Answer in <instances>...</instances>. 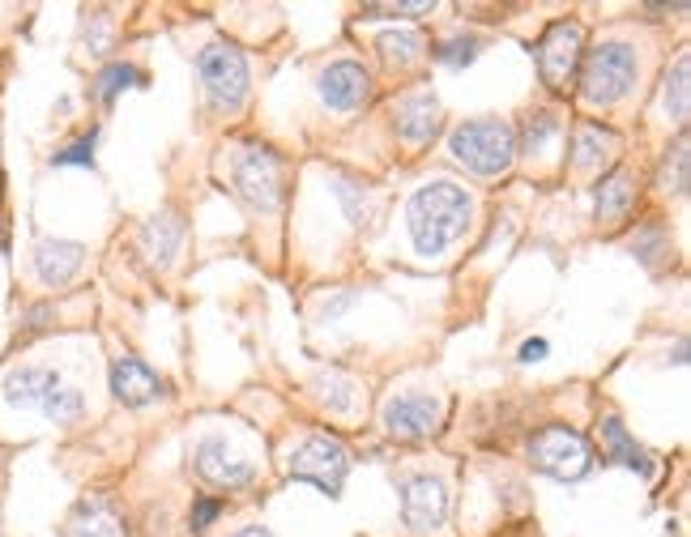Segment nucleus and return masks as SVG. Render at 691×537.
Returning <instances> with one entry per match:
<instances>
[{
    "instance_id": "nucleus-1",
    "label": "nucleus",
    "mask_w": 691,
    "mask_h": 537,
    "mask_svg": "<svg viewBox=\"0 0 691 537\" xmlns=\"http://www.w3.org/2000/svg\"><path fill=\"white\" fill-rule=\"evenodd\" d=\"M474 217L470 192L453 180H431L406 201V226L418 256H444L453 243L466 235Z\"/></svg>"
},
{
    "instance_id": "nucleus-2",
    "label": "nucleus",
    "mask_w": 691,
    "mask_h": 537,
    "mask_svg": "<svg viewBox=\"0 0 691 537\" xmlns=\"http://www.w3.org/2000/svg\"><path fill=\"white\" fill-rule=\"evenodd\" d=\"M448 154L474 175H504L517 159V133L504 120H466L448 136Z\"/></svg>"
},
{
    "instance_id": "nucleus-3",
    "label": "nucleus",
    "mask_w": 691,
    "mask_h": 537,
    "mask_svg": "<svg viewBox=\"0 0 691 537\" xmlns=\"http://www.w3.org/2000/svg\"><path fill=\"white\" fill-rule=\"evenodd\" d=\"M637 81V48L628 43H602L585 55L581 99L589 108H614Z\"/></svg>"
},
{
    "instance_id": "nucleus-4",
    "label": "nucleus",
    "mask_w": 691,
    "mask_h": 537,
    "mask_svg": "<svg viewBox=\"0 0 691 537\" xmlns=\"http://www.w3.org/2000/svg\"><path fill=\"white\" fill-rule=\"evenodd\" d=\"M196 73L205 85V99L214 111H240L248 99V55L240 52L235 43H210L205 52L196 55Z\"/></svg>"
},
{
    "instance_id": "nucleus-5",
    "label": "nucleus",
    "mask_w": 691,
    "mask_h": 537,
    "mask_svg": "<svg viewBox=\"0 0 691 537\" xmlns=\"http://www.w3.org/2000/svg\"><path fill=\"white\" fill-rule=\"evenodd\" d=\"M529 460L534 469H542L555 483H581L585 474L593 469V453H589V439L572 427H542L529 439Z\"/></svg>"
},
{
    "instance_id": "nucleus-6",
    "label": "nucleus",
    "mask_w": 691,
    "mask_h": 537,
    "mask_svg": "<svg viewBox=\"0 0 691 537\" xmlns=\"http://www.w3.org/2000/svg\"><path fill=\"white\" fill-rule=\"evenodd\" d=\"M286 474L299 478V483L321 486L325 495H337L346 474H350V448L342 439H333V435H307L304 444L291 448Z\"/></svg>"
},
{
    "instance_id": "nucleus-7",
    "label": "nucleus",
    "mask_w": 691,
    "mask_h": 537,
    "mask_svg": "<svg viewBox=\"0 0 691 537\" xmlns=\"http://www.w3.org/2000/svg\"><path fill=\"white\" fill-rule=\"evenodd\" d=\"M231 180H235V189H240V196L248 201L252 210L274 214L277 205H282V162H277L274 150L248 145L244 154H235Z\"/></svg>"
},
{
    "instance_id": "nucleus-8",
    "label": "nucleus",
    "mask_w": 691,
    "mask_h": 537,
    "mask_svg": "<svg viewBox=\"0 0 691 537\" xmlns=\"http://www.w3.org/2000/svg\"><path fill=\"white\" fill-rule=\"evenodd\" d=\"M581 48H585V30L577 22H555L542 43H538V69H542V81L551 90H568L577 69H581Z\"/></svg>"
},
{
    "instance_id": "nucleus-9",
    "label": "nucleus",
    "mask_w": 691,
    "mask_h": 537,
    "mask_svg": "<svg viewBox=\"0 0 691 537\" xmlns=\"http://www.w3.org/2000/svg\"><path fill=\"white\" fill-rule=\"evenodd\" d=\"M193 460L196 474L210 486H222V490H240V486H248L256 478V465L244 453H235L226 435H205L193 448Z\"/></svg>"
},
{
    "instance_id": "nucleus-10",
    "label": "nucleus",
    "mask_w": 691,
    "mask_h": 537,
    "mask_svg": "<svg viewBox=\"0 0 691 537\" xmlns=\"http://www.w3.org/2000/svg\"><path fill=\"white\" fill-rule=\"evenodd\" d=\"M402 520L415 534H436L448 520V486L431 474H415L402 483Z\"/></svg>"
},
{
    "instance_id": "nucleus-11",
    "label": "nucleus",
    "mask_w": 691,
    "mask_h": 537,
    "mask_svg": "<svg viewBox=\"0 0 691 537\" xmlns=\"http://www.w3.org/2000/svg\"><path fill=\"white\" fill-rule=\"evenodd\" d=\"M440 418L444 405L431 393H397L380 414V423H385L393 439H427L431 430L440 427Z\"/></svg>"
},
{
    "instance_id": "nucleus-12",
    "label": "nucleus",
    "mask_w": 691,
    "mask_h": 537,
    "mask_svg": "<svg viewBox=\"0 0 691 537\" xmlns=\"http://www.w3.org/2000/svg\"><path fill=\"white\" fill-rule=\"evenodd\" d=\"M163 393H166V384L159 379V372H154L150 363H141L133 354H120V358L111 363V397L120 405L138 409V405L159 402Z\"/></svg>"
},
{
    "instance_id": "nucleus-13",
    "label": "nucleus",
    "mask_w": 691,
    "mask_h": 537,
    "mask_svg": "<svg viewBox=\"0 0 691 537\" xmlns=\"http://www.w3.org/2000/svg\"><path fill=\"white\" fill-rule=\"evenodd\" d=\"M372 94V78L359 60H333L321 73V103L329 111H355L367 103Z\"/></svg>"
},
{
    "instance_id": "nucleus-14",
    "label": "nucleus",
    "mask_w": 691,
    "mask_h": 537,
    "mask_svg": "<svg viewBox=\"0 0 691 537\" xmlns=\"http://www.w3.org/2000/svg\"><path fill=\"white\" fill-rule=\"evenodd\" d=\"M393 124H397V136L406 145H427L431 136L440 133V103L431 90H410L393 103Z\"/></svg>"
},
{
    "instance_id": "nucleus-15",
    "label": "nucleus",
    "mask_w": 691,
    "mask_h": 537,
    "mask_svg": "<svg viewBox=\"0 0 691 537\" xmlns=\"http://www.w3.org/2000/svg\"><path fill=\"white\" fill-rule=\"evenodd\" d=\"M85 265V247L69 240H43L34 247V273L43 286H69Z\"/></svg>"
},
{
    "instance_id": "nucleus-16",
    "label": "nucleus",
    "mask_w": 691,
    "mask_h": 537,
    "mask_svg": "<svg viewBox=\"0 0 691 537\" xmlns=\"http://www.w3.org/2000/svg\"><path fill=\"white\" fill-rule=\"evenodd\" d=\"M55 384H60V372L52 367H13L4 376V402L18 409H43Z\"/></svg>"
},
{
    "instance_id": "nucleus-17",
    "label": "nucleus",
    "mask_w": 691,
    "mask_h": 537,
    "mask_svg": "<svg viewBox=\"0 0 691 537\" xmlns=\"http://www.w3.org/2000/svg\"><path fill=\"white\" fill-rule=\"evenodd\" d=\"M598 435H602V457L614 460V465H628V469H637L640 478H649L653 474V460L649 453L640 448L637 439L628 435V427L614 418V414H602V423H598Z\"/></svg>"
},
{
    "instance_id": "nucleus-18",
    "label": "nucleus",
    "mask_w": 691,
    "mask_h": 537,
    "mask_svg": "<svg viewBox=\"0 0 691 537\" xmlns=\"http://www.w3.org/2000/svg\"><path fill=\"white\" fill-rule=\"evenodd\" d=\"M64 537H124V525H120V516H115L108 499L94 495V499L78 504V511L69 516Z\"/></svg>"
},
{
    "instance_id": "nucleus-19",
    "label": "nucleus",
    "mask_w": 691,
    "mask_h": 537,
    "mask_svg": "<svg viewBox=\"0 0 691 537\" xmlns=\"http://www.w3.org/2000/svg\"><path fill=\"white\" fill-rule=\"evenodd\" d=\"M180 240H184V222L175 214H154L141 226V252L159 268L171 265V256L180 252Z\"/></svg>"
},
{
    "instance_id": "nucleus-20",
    "label": "nucleus",
    "mask_w": 691,
    "mask_h": 537,
    "mask_svg": "<svg viewBox=\"0 0 691 537\" xmlns=\"http://www.w3.org/2000/svg\"><path fill=\"white\" fill-rule=\"evenodd\" d=\"M637 201V180L628 166H614L607 180L593 192V210H598V222H614V217L628 214V205Z\"/></svg>"
},
{
    "instance_id": "nucleus-21",
    "label": "nucleus",
    "mask_w": 691,
    "mask_h": 537,
    "mask_svg": "<svg viewBox=\"0 0 691 537\" xmlns=\"http://www.w3.org/2000/svg\"><path fill=\"white\" fill-rule=\"evenodd\" d=\"M610 150H614V133L610 129H602V124H581L577 129V145H572L577 171H598L610 159Z\"/></svg>"
},
{
    "instance_id": "nucleus-22",
    "label": "nucleus",
    "mask_w": 691,
    "mask_h": 537,
    "mask_svg": "<svg viewBox=\"0 0 691 537\" xmlns=\"http://www.w3.org/2000/svg\"><path fill=\"white\" fill-rule=\"evenodd\" d=\"M48 423H55V427H73L78 418L85 414V397L78 384H69V379H60L52 388V397L43 402V409H39Z\"/></svg>"
},
{
    "instance_id": "nucleus-23",
    "label": "nucleus",
    "mask_w": 691,
    "mask_h": 537,
    "mask_svg": "<svg viewBox=\"0 0 691 537\" xmlns=\"http://www.w3.org/2000/svg\"><path fill=\"white\" fill-rule=\"evenodd\" d=\"M376 48H380V55H385L388 64H397V69H410V64H418L423 60V52H427V43H423V34L418 30H385L380 39H376Z\"/></svg>"
},
{
    "instance_id": "nucleus-24",
    "label": "nucleus",
    "mask_w": 691,
    "mask_h": 537,
    "mask_svg": "<svg viewBox=\"0 0 691 537\" xmlns=\"http://www.w3.org/2000/svg\"><path fill=\"white\" fill-rule=\"evenodd\" d=\"M691 55H679L674 60V69H670V78H665V111L683 124L688 120V99H691Z\"/></svg>"
},
{
    "instance_id": "nucleus-25",
    "label": "nucleus",
    "mask_w": 691,
    "mask_h": 537,
    "mask_svg": "<svg viewBox=\"0 0 691 537\" xmlns=\"http://www.w3.org/2000/svg\"><path fill=\"white\" fill-rule=\"evenodd\" d=\"M316 397H321V405H329V414H350L355 384H350V376H342V372H329V376L316 379Z\"/></svg>"
},
{
    "instance_id": "nucleus-26",
    "label": "nucleus",
    "mask_w": 691,
    "mask_h": 537,
    "mask_svg": "<svg viewBox=\"0 0 691 537\" xmlns=\"http://www.w3.org/2000/svg\"><path fill=\"white\" fill-rule=\"evenodd\" d=\"M141 81L145 78H141V69H133V64H108L94 85H99V99H103V103H115L124 90H133V85H141Z\"/></svg>"
},
{
    "instance_id": "nucleus-27",
    "label": "nucleus",
    "mask_w": 691,
    "mask_h": 537,
    "mask_svg": "<svg viewBox=\"0 0 691 537\" xmlns=\"http://www.w3.org/2000/svg\"><path fill=\"white\" fill-rule=\"evenodd\" d=\"M337 196H342V205H346V214H350V222H355V226H363V222H372V217H376V192H372V189H359V184H342V189H337Z\"/></svg>"
},
{
    "instance_id": "nucleus-28",
    "label": "nucleus",
    "mask_w": 691,
    "mask_h": 537,
    "mask_svg": "<svg viewBox=\"0 0 691 537\" xmlns=\"http://www.w3.org/2000/svg\"><path fill=\"white\" fill-rule=\"evenodd\" d=\"M559 133V115L551 111H538V115H529L526 124V154H542L547 150V141Z\"/></svg>"
},
{
    "instance_id": "nucleus-29",
    "label": "nucleus",
    "mask_w": 691,
    "mask_h": 537,
    "mask_svg": "<svg viewBox=\"0 0 691 537\" xmlns=\"http://www.w3.org/2000/svg\"><path fill=\"white\" fill-rule=\"evenodd\" d=\"M658 189H665V192H688V141H679V145H674V166H665V162H662Z\"/></svg>"
},
{
    "instance_id": "nucleus-30",
    "label": "nucleus",
    "mask_w": 691,
    "mask_h": 537,
    "mask_svg": "<svg viewBox=\"0 0 691 537\" xmlns=\"http://www.w3.org/2000/svg\"><path fill=\"white\" fill-rule=\"evenodd\" d=\"M94 145H99V133H85L82 141H73V145H64L60 154H55V166H90L94 162Z\"/></svg>"
},
{
    "instance_id": "nucleus-31",
    "label": "nucleus",
    "mask_w": 691,
    "mask_h": 537,
    "mask_svg": "<svg viewBox=\"0 0 691 537\" xmlns=\"http://www.w3.org/2000/svg\"><path fill=\"white\" fill-rule=\"evenodd\" d=\"M474 55H478V39H448V43H440L436 60L448 64V69H461V64H470Z\"/></svg>"
},
{
    "instance_id": "nucleus-32",
    "label": "nucleus",
    "mask_w": 691,
    "mask_h": 537,
    "mask_svg": "<svg viewBox=\"0 0 691 537\" xmlns=\"http://www.w3.org/2000/svg\"><path fill=\"white\" fill-rule=\"evenodd\" d=\"M219 516H222V504H219V499L201 495V499L193 504V511H189V529H193V534H201V529H210V525H214Z\"/></svg>"
},
{
    "instance_id": "nucleus-33",
    "label": "nucleus",
    "mask_w": 691,
    "mask_h": 537,
    "mask_svg": "<svg viewBox=\"0 0 691 537\" xmlns=\"http://www.w3.org/2000/svg\"><path fill=\"white\" fill-rule=\"evenodd\" d=\"M436 4L431 0H415V4H363V18H376V13H431Z\"/></svg>"
},
{
    "instance_id": "nucleus-34",
    "label": "nucleus",
    "mask_w": 691,
    "mask_h": 537,
    "mask_svg": "<svg viewBox=\"0 0 691 537\" xmlns=\"http://www.w3.org/2000/svg\"><path fill=\"white\" fill-rule=\"evenodd\" d=\"M90 22H94V34H85V43H90V52H103V48H108V34H111V22H108V13H94V18H90Z\"/></svg>"
},
{
    "instance_id": "nucleus-35",
    "label": "nucleus",
    "mask_w": 691,
    "mask_h": 537,
    "mask_svg": "<svg viewBox=\"0 0 691 537\" xmlns=\"http://www.w3.org/2000/svg\"><path fill=\"white\" fill-rule=\"evenodd\" d=\"M547 342H542V337H538V342H526V346H521V363H538V358H547Z\"/></svg>"
},
{
    "instance_id": "nucleus-36",
    "label": "nucleus",
    "mask_w": 691,
    "mask_h": 537,
    "mask_svg": "<svg viewBox=\"0 0 691 537\" xmlns=\"http://www.w3.org/2000/svg\"><path fill=\"white\" fill-rule=\"evenodd\" d=\"M231 537H274V534H270L265 525H244V529H235Z\"/></svg>"
}]
</instances>
